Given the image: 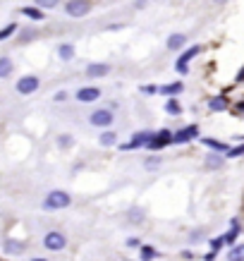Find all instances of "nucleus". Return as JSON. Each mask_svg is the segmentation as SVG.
<instances>
[{
	"label": "nucleus",
	"instance_id": "72a5a7b5",
	"mask_svg": "<svg viewBox=\"0 0 244 261\" xmlns=\"http://www.w3.org/2000/svg\"><path fill=\"white\" fill-rule=\"evenodd\" d=\"M139 245H141L139 237H129V240H127V247H139Z\"/></svg>",
	"mask_w": 244,
	"mask_h": 261
},
{
	"label": "nucleus",
	"instance_id": "f257e3e1",
	"mask_svg": "<svg viewBox=\"0 0 244 261\" xmlns=\"http://www.w3.org/2000/svg\"><path fill=\"white\" fill-rule=\"evenodd\" d=\"M69 204H72V196L65 190H53L43 199V208L46 211H60V208H67Z\"/></svg>",
	"mask_w": 244,
	"mask_h": 261
},
{
	"label": "nucleus",
	"instance_id": "f704fd0d",
	"mask_svg": "<svg viewBox=\"0 0 244 261\" xmlns=\"http://www.w3.org/2000/svg\"><path fill=\"white\" fill-rule=\"evenodd\" d=\"M55 101H58V103L67 101V94H65V91H58V94H55Z\"/></svg>",
	"mask_w": 244,
	"mask_h": 261
},
{
	"label": "nucleus",
	"instance_id": "4468645a",
	"mask_svg": "<svg viewBox=\"0 0 244 261\" xmlns=\"http://www.w3.org/2000/svg\"><path fill=\"white\" fill-rule=\"evenodd\" d=\"M184 43H187V36H184V34H170V36H168V48H170V51L184 48Z\"/></svg>",
	"mask_w": 244,
	"mask_h": 261
},
{
	"label": "nucleus",
	"instance_id": "c9c22d12",
	"mask_svg": "<svg viewBox=\"0 0 244 261\" xmlns=\"http://www.w3.org/2000/svg\"><path fill=\"white\" fill-rule=\"evenodd\" d=\"M34 36H36L34 31H24V34H22V41H29V39H34Z\"/></svg>",
	"mask_w": 244,
	"mask_h": 261
},
{
	"label": "nucleus",
	"instance_id": "dca6fc26",
	"mask_svg": "<svg viewBox=\"0 0 244 261\" xmlns=\"http://www.w3.org/2000/svg\"><path fill=\"white\" fill-rule=\"evenodd\" d=\"M58 55H60V60H65V63L72 60V58H74V46H72V43H60V46H58Z\"/></svg>",
	"mask_w": 244,
	"mask_h": 261
},
{
	"label": "nucleus",
	"instance_id": "f8f14e48",
	"mask_svg": "<svg viewBox=\"0 0 244 261\" xmlns=\"http://www.w3.org/2000/svg\"><path fill=\"white\" fill-rule=\"evenodd\" d=\"M108 72H110V65H106V63H91V65L86 67V77L98 79V77H106Z\"/></svg>",
	"mask_w": 244,
	"mask_h": 261
},
{
	"label": "nucleus",
	"instance_id": "412c9836",
	"mask_svg": "<svg viewBox=\"0 0 244 261\" xmlns=\"http://www.w3.org/2000/svg\"><path fill=\"white\" fill-rule=\"evenodd\" d=\"M98 141H101V146H115V144H118V134L108 130V132H103V134L98 137Z\"/></svg>",
	"mask_w": 244,
	"mask_h": 261
},
{
	"label": "nucleus",
	"instance_id": "473e14b6",
	"mask_svg": "<svg viewBox=\"0 0 244 261\" xmlns=\"http://www.w3.org/2000/svg\"><path fill=\"white\" fill-rule=\"evenodd\" d=\"M141 91H144V94H151V96H153V94H156V91H161V89L151 84V86H141Z\"/></svg>",
	"mask_w": 244,
	"mask_h": 261
},
{
	"label": "nucleus",
	"instance_id": "2f4dec72",
	"mask_svg": "<svg viewBox=\"0 0 244 261\" xmlns=\"http://www.w3.org/2000/svg\"><path fill=\"white\" fill-rule=\"evenodd\" d=\"M232 113L235 115H244V101H240L237 106H232Z\"/></svg>",
	"mask_w": 244,
	"mask_h": 261
},
{
	"label": "nucleus",
	"instance_id": "9d476101",
	"mask_svg": "<svg viewBox=\"0 0 244 261\" xmlns=\"http://www.w3.org/2000/svg\"><path fill=\"white\" fill-rule=\"evenodd\" d=\"M98 96H101V89L98 86H81L79 91H77V101L79 103H94Z\"/></svg>",
	"mask_w": 244,
	"mask_h": 261
},
{
	"label": "nucleus",
	"instance_id": "9b49d317",
	"mask_svg": "<svg viewBox=\"0 0 244 261\" xmlns=\"http://www.w3.org/2000/svg\"><path fill=\"white\" fill-rule=\"evenodd\" d=\"M201 144L206 146V149H211V151H216V153L230 151V144H225V141H220V139H216V137H203Z\"/></svg>",
	"mask_w": 244,
	"mask_h": 261
},
{
	"label": "nucleus",
	"instance_id": "423d86ee",
	"mask_svg": "<svg viewBox=\"0 0 244 261\" xmlns=\"http://www.w3.org/2000/svg\"><path fill=\"white\" fill-rule=\"evenodd\" d=\"M39 77L36 74H24L19 82H17V91L22 94V96H29V94H34V91H39Z\"/></svg>",
	"mask_w": 244,
	"mask_h": 261
},
{
	"label": "nucleus",
	"instance_id": "aec40b11",
	"mask_svg": "<svg viewBox=\"0 0 244 261\" xmlns=\"http://www.w3.org/2000/svg\"><path fill=\"white\" fill-rule=\"evenodd\" d=\"M206 168H208V170H218V168H223V156H220V153H211V156L206 158Z\"/></svg>",
	"mask_w": 244,
	"mask_h": 261
},
{
	"label": "nucleus",
	"instance_id": "c756f323",
	"mask_svg": "<svg viewBox=\"0 0 244 261\" xmlns=\"http://www.w3.org/2000/svg\"><path fill=\"white\" fill-rule=\"evenodd\" d=\"M242 153H244V144H240V146H235V149L228 151V158H237V156H242Z\"/></svg>",
	"mask_w": 244,
	"mask_h": 261
},
{
	"label": "nucleus",
	"instance_id": "2eb2a0df",
	"mask_svg": "<svg viewBox=\"0 0 244 261\" xmlns=\"http://www.w3.org/2000/svg\"><path fill=\"white\" fill-rule=\"evenodd\" d=\"M24 249H27V245L19 242V240H5V252H7V254H14V257H17V254H22Z\"/></svg>",
	"mask_w": 244,
	"mask_h": 261
},
{
	"label": "nucleus",
	"instance_id": "ea45409f",
	"mask_svg": "<svg viewBox=\"0 0 244 261\" xmlns=\"http://www.w3.org/2000/svg\"><path fill=\"white\" fill-rule=\"evenodd\" d=\"M31 261H43V259H31Z\"/></svg>",
	"mask_w": 244,
	"mask_h": 261
},
{
	"label": "nucleus",
	"instance_id": "4c0bfd02",
	"mask_svg": "<svg viewBox=\"0 0 244 261\" xmlns=\"http://www.w3.org/2000/svg\"><path fill=\"white\" fill-rule=\"evenodd\" d=\"M182 257H184V259H194V252H191V249H184Z\"/></svg>",
	"mask_w": 244,
	"mask_h": 261
},
{
	"label": "nucleus",
	"instance_id": "e433bc0d",
	"mask_svg": "<svg viewBox=\"0 0 244 261\" xmlns=\"http://www.w3.org/2000/svg\"><path fill=\"white\" fill-rule=\"evenodd\" d=\"M203 261H216V252H213V249H211V252H208V254H206V257H203Z\"/></svg>",
	"mask_w": 244,
	"mask_h": 261
},
{
	"label": "nucleus",
	"instance_id": "393cba45",
	"mask_svg": "<svg viewBox=\"0 0 244 261\" xmlns=\"http://www.w3.org/2000/svg\"><path fill=\"white\" fill-rule=\"evenodd\" d=\"M139 259L141 261H153V259H158V252H156V247H141V254H139Z\"/></svg>",
	"mask_w": 244,
	"mask_h": 261
},
{
	"label": "nucleus",
	"instance_id": "a878e982",
	"mask_svg": "<svg viewBox=\"0 0 244 261\" xmlns=\"http://www.w3.org/2000/svg\"><path fill=\"white\" fill-rule=\"evenodd\" d=\"M34 2H36L39 10H51V7H58L62 0H34Z\"/></svg>",
	"mask_w": 244,
	"mask_h": 261
},
{
	"label": "nucleus",
	"instance_id": "1a4fd4ad",
	"mask_svg": "<svg viewBox=\"0 0 244 261\" xmlns=\"http://www.w3.org/2000/svg\"><path fill=\"white\" fill-rule=\"evenodd\" d=\"M196 134H199V127H196V125H187V127H182L180 132H175L173 144H187V141H191Z\"/></svg>",
	"mask_w": 244,
	"mask_h": 261
},
{
	"label": "nucleus",
	"instance_id": "a211bd4d",
	"mask_svg": "<svg viewBox=\"0 0 244 261\" xmlns=\"http://www.w3.org/2000/svg\"><path fill=\"white\" fill-rule=\"evenodd\" d=\"M12 69H14V65H12V60H10V58H0V79L10 77V74H12Z\"/></svg>",
	"mask_w": 244,
	"mask_h": 261
},
{
	"label": "nucleus",
	"instance_id": "f3484780",
	"mask_svg": "<svg viewBox=\"0 0 244 261\" xmlns=\"http://www.w3.org/2000/svg\"><path fill=\"white\" fill-rule=\"evenodd\" d=\"M182 89H184V84L173 82V84H168V86H163L161 94H165V96H170V98H175L177 94H182Z\"/></svg>",
	"mask_w": 244,
	"mask_h": 261
},
{
	"label": "nucleus",
	"instance_id": "39448f33",
	"mask_svg": "<svg viewBox=\"0 0 244 261\" xmlns=\"http://www.w3.org/2000/svg\"><path fill=\"white\" fill-rule=\"evenodd\" d=\"M201 53V46H199V43H196V46H191V48H187V51H184V53L180 55V58H177V72H180V74H187V72H189V67H187V65H189L191 60H194V58H196V55Z\"/></svg>",
	"mask_w": 244,
	"mask_h": 261
},
{
	"label": "nucleus",
	"instance_id": "ddd939ff",
	"mask_svg": "<svg viewBox=\"0 0 244 261\" xmlns=\"http://www.w3.org/2000/svg\"><path fill=\"white\" fill-rule=\"evenodd\" d=\"M230 108V101L225 96H213L208 101V110H213V113H223V110Z\"/></svg>",
	"mask_w": 244,
	"mask_h": 261
},
{
	"label": "nucleus",
	"instance_id": "6ab92c4d",
	"mask_svg": "<svg viewBox=\"0 0 244 261\" xmlns=\"http://www.w3.org/2000/svg\"><path fill=\"white\" fill-rule=\"evenodd\" d=\"M220 237H223V245L232 249L235 245H237V237H240V230H235V228H232V230H228V233H225V235H220Z\"/></svg>",
	"mask_w": 244,
	"mask_h": 261
},
{
	"label": "nucleus",
	"instance_id": "cd10ccee",
	"mask_svg": "<svg viewBox=\"0 0 244 261\" xmlns=\"http://www.w3.org/2000/svg\"><path fill=\"white\" fill-rule=\"evenodd\" d=\"M72 144H74V137H72V134H60V137H58V146H60V149H69Z\"/></svg>",
	"mask_w": 244,
	"mask_h": 261
},
{
	"label": "nucleus",
	"instance_id": "7ed1b4c3",
	"mask_svg": "<svg viewBox=\"0 0 244 261\" xmlns=\"http://www.w3.org/2000/svg\"><path fill=\"white\" fill-rule=\"evenodd\" d=\"M89 123L94 125V127H110V125L115 123V118H113V110H108V108H98V110H94L91 115H89Z\"/></svg>",
	"mask_w": 244,
	"mask_h": 261
},
{
	"label": "nucleus",
	"instance_id": "b1692460",
	"mask_svg": "<svg viewBox=\"0 0 244 261\" xmlns=\"http://www.w3.org/2000/svg\"><path fill=\"white\" fill-rule=\"evenodd\" d=\"M165 113H168V115H180V113H182L180 101H177V98H168V103H165Z\"/></svg>",
	"mask_w": 244,
	"mask_h": 261
},
{
	"label": "nucleus",
	"instance_id": "f03ea898",
	"mask_svg": "<svg viewBox=\"0 0 244 261\" xmlns=\"http://www.w3.org/2000/svg\"><path fill=\"white\" fill-rule=\"evenodd\" d=\"M43 247L51 249V252H60V249L67 247V237H65V233H60V230H51V233H46V237H43Z\"/></svg>",
	"mask_w": 244,
	"mask_h": 261
},
{
	"label": "nucleus",
	"instance_id": "bb28decb",
	"mask_svg": "<svg viewBox=\"0 0 244 261\" xmlns=\"http://www.w3.org/2000/svg\"><path fill=\"white\" fill-rule=\"evenodd\" d=\"M14 31H17V24H14V22H10L7 27H2V29H0V41H5V39H10V36H12Z\"/></svg>",
	"mask_w": 244,
	"mask_h": 261
},
{
	"label": "nucleus",
	"instance_id": "7c9ffc66",
	"mask_svg": "<svg viewBox=\"0 0 244 261\" xmlns=\"http://www.w3.org/2000/svg\"><path fill=\"white\" fill-rule=\"evenodd\" d=\"M220 247H223V237H213V240H211V249H213V252H218Z\"/></svg>",
	"mask_w": 244,
	"mask_h": 261
},
{
	"label": "nucleus",
	"instance_id": "20e7f679",
	"mask_svg": "<svg viewBox=\"0 0 244 261\" xmlns=\"http://www.w3.org/2000/svg\"><path fill=\"white\" fill-rule=\"evenodd\" d=\"M65 12L69 17H86L91 12V2L89 0H67L65 2Z\"/></svg>",
	"mask_w": 244,
	"mask_h": 261
},
{
	"label": "nucleus",
	"instance_id": "58836bf2",
	"mask_svg": "<svg viewBox=\"0 0 244 261\" xmlns=\"http://www.w3.org/2000/svg\"><path fill=\"white\" fill-rule=\"evenodd\" d=\"M242 82H244V67L237 72V84H242Z\"/></svg>",
	"mask_w": 244,
	"mask_h": 261
},
{
	"label": "nucleus",
	"instance_id": "0eeeda50",
	"mask_svg": "<svg viewBox=\"0 0 244 261\" xmlns=\"http://www.w3.org/2000/svg\"><path fill=\"white\" fill-rule=\"evenodd\" d=\"M173 132H168V130H161V132H156L153 137H151V141L146 144V149H151V151H158V149H163V146H168V144H173Z\"/></svg>",
	"mask_w": 244,
	"mask_h": 261
},
{
	"label": "nucleus",
	"instance_id": "4be33fe9",
	"mask_svg": "<svg viewBox=\"0 0 244 261\" xmlns=\"http://www.w3.org/2000/svg\"><path fill=\"white\" fill-rule=\"evenodd\" d=\"M19 12L24 14V17H29V19H36V22L43 19V10H39V7H22Z\"/></svg>",
	"mask_w": 244,
	"mask_h": 261
},
{
	"label": "nucleus",
	"instance_id": "5701e85b",
	"mask_svg": "<svg viewBox=\"0 0 244 261\" xmlns=\"http://www.w3.org/2000/svg\"><path fill=\"white\" fill-rule=\"evenodd\" d=\"M228 261H244V245H235L228 252Z\"/></svg>",
	"mask_w": 244,
	"mask_h": 261
},
{
	"label": "nucleus",
	"instance_id": "6e6552de",
	"mask_svg": "<svg viewBox=\"0 0 244 261\" xmlns=\"http://www.w3.org/2000/svg\"><path fill=\"white\" fill-rule=\"evenodd\" d=\"M151 137H153V132H136V134L129 139L127 144H122L120 149H122V151H134V149H141V146H146V144L151 141Z\"/></svg>",
	"mask_w": 244,
	"mask_h": 261
},
{
	"label": "nucleus",
	"instance_id": "c85d7f7f",
	"mask_svg": "<svg viewBox=\"0 0 244 261\" xmlns=\"http://www.w3.org/2000/svg\"><path fill=\"white\" fill-rule=\"evenodd\" d=\"M161 156H149V158H146V163H144V168H146V170H156V168H158V165H161Z\"/></svg>",
	"mask_w": 244,
	"mask_h": 261
}]
</instances>
